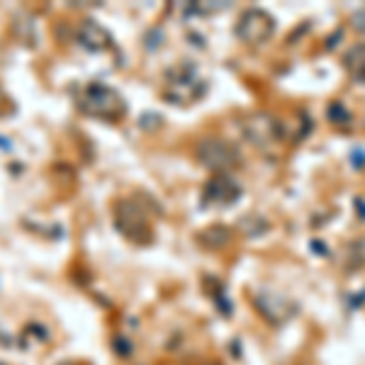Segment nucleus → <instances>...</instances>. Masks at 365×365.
Wrapping results in <instances>:
<instances>
[{"label":"nucleus","instance_id":"obj_1","mask_svg":"<svg viewBox=\"0 0 365 365\" xmlns=\"http://www.w3.org/2000/svg\"><path fill=\"white\" fill-rule=\"evenodd\" d=\"M197 161L202 163L205 168L222 173V170L237 168L241 163V156L234 144H227V141H222L217 137H210L197 144Z\"/></svg>","mask_w":365,"mask_h":365},{"label":"nucleus","instance_id":"obj_2","mask_svg":"<svg viewBox=\"0 0 365 365\" xmlns=\"http://www.w3.org/2000/svg\"><path fill=\"white\" fill-rule=\"evenodd\" d=\"M273 32H275V20L266 13V10L251 8V10H246V13L239 17L237 34H239L241 42L263 44V42H268V39L273 37Z\"/></svg>","mask_w":365,"mask_h":365},{"label":"nucleus","instance_id":"obj_3","mask_svg":"<svg viewBox=\"0 0 365 365\" xmlns=\"http://www.w3.org/2000/svg\"><path fill=\"white\" fill-rule=\"evenodd\" d=\"M83 108L91 115H96V117H108V120H115V117L122 115L125 105H122L120 96L110 91V88L91 86V88H88V96L83 100Z\"/></svg>","mask_w":365,"mask_h":365},{"label":"nucleus","instance_id":"obj_4","mask_svg":"<svg viewBox=\"0 0 365 365\" xmlns=\"http://www.w3.org/2000/svg\"><path fill=\"white\" fill-rule=\"evenodd\" d=\"M115 222H117V227H120L129 239L149 237V225H146L144 212H141L134 202H129V200H122V202H117Z\"/></svg>","mask_w":365,"mask_h":365},{"label":"nucleus","instance_id":"obj_5","mask_svg":"<svg viewBox=\"0 0 365 365\" xmlns=\"http://www.w3.org/2000/svg\"><path fill=\"white\" fill-rule=\"evenodd\" d=\"M244 134L256 146H266L280 137V129H278V122L270 115H253L244 122Z\"/></svg>","mask_w":365,"mask_h":365},{"label":"nucleus","instance_id":"obj_6","mask_svg":"<svg viewBox=\"0 0 365 365\" xmlns=\"http://www.w3.org/2000/svg\"><path fill=\"white\" fill-rule=\"evenodd\" d=\"M241 195V187L237 185V180L229 178V175H217L207 182L205 187V200L215 205H229Z\"/></svg>","mask_w":365,"mask_h":365},{"label":"nucleus","instance_id":"obj_7","mask_svg":"<svg viewBox=\"0 0 365 365\" xmlns=\"http://www.w3.org/2000/svg\"><path fill=\"white\" fill-rule=\"evenodd\" d=\"M78 39H81V44L88 46V49H93V51L105 49V46L110 44L108 32H105L103 27H98L96 22H86V25L81 27V32H78Z\"/></svg>","mask_w":365,"mask_h":365},{"label":"nucleus","instance_id":"obj_8","mask_svg":"<svg viewBox=\"0 0 365 365\" xmlns=\"http://www.w3.org/2000/svg\"><path fill=\"white\" fill-rule=\"evenodd\" d=\"M346 66H349L351 76L358 83H365V44H358L346 58Z\"/></svg>","mask_w":365,"mask_h":365},{"label":"nucleus","instance_id":"obj_9","mask_svg":"<svg viewBox=\"0 0 365 365\" xmlns=\"http://www.w3.org/2000/svg\"><path fill=\"white\" fill-rule=\"evenodd\" d=\"M205 241H207L212 249H220V246H225L229 241V232L225 227H212L210 232H205Z\"/></svg>","mask_w":365,"mask_h":365},{"label":"nucleus","instance_id":"obj_10","mask_svg":"<svg viewBox=\"0 0 365 365\" xmlns=\"http://www.w3.org/2000/svg\"><path fill=\"white\" fill-rule=\"evenodd\" d=\"M353 27H356L358 34H365V10L353 15Z\"/></svg>","mask_w":365,"mask_h":365},{"label":"nucleus","instance_id":"obj_11","mask_svg":"<svg viewBox=\"0 0 365 365\" xmlns=\"http://www.w3.org/2000/svg\"><path fill=\"white\" fill-rule=\"evenodd\" d=\"M200 365H217V363H200Z\"/></svg>","mask_w":365,"mask_h":365},{"label":"nucleus","instance_id":"obj_12","mask_svg":"<svg viewBox=\"0 0 365 365\" xmlns=\"http://www.w3.org/2000/svg\"><path fill=\"white\" fill-rule=\"evenodd\" d=\"M61 365H71V363H61Z\"/></svg>","mask_w":365,"mask_h":365}]
</instances>
